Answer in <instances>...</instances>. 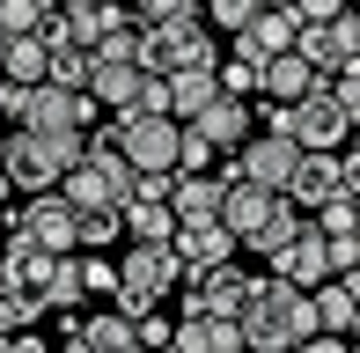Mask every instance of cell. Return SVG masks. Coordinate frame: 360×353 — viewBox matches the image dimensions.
I'll return each mask as SVG.
<instances>
[{
  "label": "cell",
  "mask_w": 360,
  "mask_h": 353,
  "mask_svg": "<svg viewBox=\"0 0 360 353\" xmlns=\"http://www.w3.org/2000/svg\"><path fill=\"white\" fill-rule=\"evenodd\" d=\"M236 331H243V353H294L302 339H316V309H309L302 287L257 272L250 302L236 309Z\"/></svg>",
  "instance_id": "1"
},
{
  "label": "cell",
  "mask_w": 360,
  "mask_h": 353,
  "mask_svg": "<svg viewBox=\"0 0 360 353\" xmlns=\"http://www.w3.org/2000/svg\"><path fill=\"white\" fill-rule=\"evenodd\" d=\"M257 118H265V133H280L294 140V155H338L353 140V118H338V103H331V82H316L302 96V103H257Z\"/></svg>",
  "instance_id": "2"
},
{
  "label": "cell",
  "mask_w": 360,
  "mask_h": 353,
  "mask_svg": "<svg viewBox=\"0 0 360 353\" xmlns=\"http://www.w3.org/2000/svg\"><path fill=\"white\" fill-rule=\"evenodd\" d=\"M176 280H184V265H176V250L169 243H133L118 258V287H110V309L133 324V316H147V309H162V302L176 295Z\"/></svg>",
  "instance_id": "3"
},
{
  "label": "cell",
  "mask_w": 360,
  "mask_h": 353,
  "mask_svg": "<svg viewBox=\"0 0 360 353\" xmlns=\"http://www.w3.org/2000/svg\"><path fill=\"white\" fill-rule=\"evenodd\" d=\"M199 67H221V44H214V30H206L199 15H191V23L140 30V74L176 82V74H199Z\"/></svg>",
  "instance_id": "4"
},
{
  "label": "cell",
  "mask_w": 360,
  "mask_h": 353,
  "mask_svg": "<svg viewBox=\"0 0 360 353\" xmlns=\"http://www.w3.org/2000/svg\"><path fill=\"white\" fill-rule=\"evenodd\" d=\"M133 184H140V176L125 169V155L89 148L67 176H59V199H67V206H110V214H125V206H133Z\"/></svg>",
  "instance_id": "5"
},
{
  "label": "cell",
  "mask_w": 360,
  "mask_h": 353,
  "mask_svg": "<svg viewBox=\"0 0 360 353\" xmlns=\"http://www.w3.org/2000/svg\"><path fill=\"white\" fill-rule=\"evenodd\" d=\"M294 59H302L316 82L360 74V23H353V8L338 15V23H302V30H294Z\"/></svg>",
  "instance_id": "6"
},
{
  "label": "cell",
  "mask_w": 360,
  "mask_h": 353,
  "mask_svg": "<svg viewBox=\"0 0 360 353\" xmlns=\"http://www.w3.org/2000/svg\"><path fill=\"white\" fill-rule=\"evenodd\" d=\"M250 287H257V272H243V265L184 272V280H176V302H184V309L176 316H221V324H236V309L250 302Z\"/></svg>",
  "instance_id": "7"
},
{
  "label": "cell",
  "mask_w": 360,
  "mask_h": 353,
  "mask_svg": "<svg viewBox=\"0 0 360 353\" xmlns=\"http://www.w3.org/2000/svg\"><path fill=\"white\" fill-rule=\"evenodd\" d=\"M338 191H360V155L353 148H338V155H294V176H287L280 199L302 214V206H323V199H338Z\"/></svg>",
  "instance_id": "8"
},
{
  "label": "cell",
  "mask_w": 360,
  "mask_h": 353,
  "mask_svg": "<svg viewBox=\"0 0 360 353\" xmlns=\"http://www.w3.org/2000/svg\"><path fill=\"white\" fill-rule=\"evenodd\" d=\"M8 236H22V243L52 250V258H74V206L59 199V191H37V199H22V206H15Z\"/></svg>",
  "instance_id": "9"
},
{
  "label": "cell",
  "mask_w": 360,
  "mask_h": 353,
  "mask_svg": "<svg viewBox=\"0 0 360 353\" xmlns=\"http://www.w3.org/2000/svg\"><path fill=\"white\" fill-rule=\"evenodd\" d=\"M243 176V184H257V191H272V199H280L287 191V176H294V140H280V133H250L236 148V162H228Z\"/></svg>",
  "instance_id": "10"
},
{
  "label": "cell",
  "mask_w": 360,
  "mask_h": 353,
  "mask_svg": "<svg viewBox=\"0 0 360 353\" xmlns=\"http://www.w3.org/2000/svg\"><path fill=\"white\" fill-rule=\"evenodd\" d=\"M221 176H228V184H221V214H214V221H221L228 236H236V243H250V236L265 229V214H272L280 199H272V191H257V184H243L236 169H221Z\"/></svg>",
  "instance_id": "11"
},
{
  "label": "cell",
  "mask_w": 360,
  "mask_h": 353,
  "mask_svg": "<svg viewBox=\"0 0 360 353\" xmlns=\"http://www.w3.org/2000/svg\"><path fill=\"white\" fill-rule=\"evenodd\" d=\"M191 133H199L214 155H236L243 140L257 133V110H250V103H236V96H214V103H206L199 118H191Z\"/></svg>",
  "instance_id": "12"
},
{
  "label": "cell",
  "mask_w": 360,
  "mask_h": 353,
  "mask_svg": "<svg viewBox=\"0 0 360 353\" xmlns=\"http://www.w3.org/2000/svg\"><path fill=\"white\" fill-rule=\"evenodd\" d=\"M169 250H176V265L184 272H206V265H236V236L221 229V221H184V229L169 236Z\"/></svg>",
  "instance_id": "13"
},
{
  "label": "cell",
  "mask_w": 360,
  "mask_h": 353,
  "mask_svg": "<svg viewBox=\"0 0 360 353\" xmlns=\"http://www.w3.org/2000/svg\"><path fill=\"white\" fill-rule=\"evenodd\" d=\"M265 280H287V287H302V295L323 287V280H331V265H323V236L302 229L287 250H272V272H265Z\"/></svg>",
  "instance_id": "14"
},
{
  "label": "cell",
  "mask_w": 360,
  "mask_h": 353,
  "mask_svg": "<svg viewBox=\"0 0 360 353\" xmlns=\"http://www.w3.org/2000/svg\"><path fill=\"white\" fill-rule=\"evenodd\" d=\"M221 184L228 176H169V191H162V206H169V221L184 229V221H214L221 214Z\"/></svg>",
  "instance_id": "15"
},
{
  "label": "cell",
  "mask_w": 360,
  "mask_h": 353,
  "mask_svg": "<svg viewBox=\"0 0 360 353\" xmlns=\"http://www.w3.org/2000/svg\"><path fill=\"white\" fill-rule=\"evenodd\" d=\"M59 30L81 44V52H96V37H110V30L125 23V8H110V0H59Z\"/></svg>",
  "instance_id": "16"
},
{
  "label": "cell",
  "mask_w": 360,
  "mask_h": 353,
  "mask_svg": "<svg viewBox=\"0 0 360 353\" xmlns=\"http://www.w3.org/2000/svg\"><path fill=\"white\" fill-rule=\"evenodd\" d=\"M169 353H243V331L221 316H176L169 324Z\"/></svg>",
  "instance_id": "17"
},
{
  "label": "cell",
  "mask_w": 360,
  "mask_h": 353,
  "mask_svg": "<svg viewBox=\"0 0 360 353\" xmlns=\"http://www.w3.org/2000/svg\"><path fill=\"white\" fill-rule=\"evenodd\" d=\"M44 272H52V250L22 243V236H8V250H0V287H15V295L37 302L44 295Z\"/></svg>",
  "instance_id": "18"
},
{
  "label": "cell",
  "mask_w": 360,
  "mask_h": 353,
  "mask_svg": "<svg viewBox=\"0 0 360 353\" xmlns=\"http://www.w3.org/2000/svg\"><path fill=\"white\" fill-rule=\"evenodd\" d=\"M360 287H353V272H346V280H323V287H309V309H316V331H323V339H346V331H353V316H360Z\"/></svg>",
  "instance_id": "19"
},
{
  "label": "cell",
  "mask_w": 360,
  "mask_h": 353,
  "mask_svg": "<svg viewBox=\"0 0 360 353\" xmlns=\"http://www.w3.org/2000/svg\"><path fill=\"white\" fill-rule=\"evenodd\" d=\"M309 89H316V74H309L294 52H280V59L257 67V103H280V110H287V103H302Z\"/></svg>",
  "instance_id": "20"
},
{
  "label": "cell",
  "mask_w": 360,
  "mask_h": 353,
  "mask_svg": "<svg viewBox=\"0 0 360 353\" xmlns=\"http://www.w3.org/2000/svg\"><path fill=\"white\" fill-rule=\"evenodd\" d=\"M294 30H302V23H294L287 8H257L250 30H243V44H250L257 59H280V52H294Z\"/></svg>",
  "instance_id": "21"
},
{
  "label": "cell",
  "mask_w": 360,
  "mask_h": 353,
  "mask_svg": "<svg viewBox=\"0 0 360 353\" xmlns=\"http://www.w3.org/2000/svg\"><path fill=\"white\" fill-rule=\"evenodd\" d=\"M162 89H169V118H176V125H191V118H199V110L221 96L214 67H199V74H176V82H162Z\"/></svg>",
  "instance_id": "22"
},
{
  "label": "cell",
  "mask_w": 360,
  "mask_h": 353,
  "mask_svg": "<svg viewBox=\"0 0 360 353\" xmlns=\"http://www.w3.org/2000/svg\"><path fill=\"white\" fill-rule=\"evenodd\" d=\"M0 82L44 89V44H37V37H8V44H0Z\"/></svg>",
  "instance_id": "23"
},
{
  "label": "cell",
  "mask_w": 360,
  "mask_h": 353,
  "mask_svg": "<svg viewBox=\"0 0 360 353\" xmlns=\"http://www.w3.org/2000/svg\"><path fill=\"white\" fill-rule=\"evenodd\" d=\"M118 236H133V243H169V236H176V221H169V206L133 199V206L118 214Z\"/></svg>",
  "instance_id": "24"
},
{
  "label": "cell",
  "mask_w": 360,
  "mask_h": 353,
  "mask_svg": "<svg viewBox=\"0 0 360 353\" xmlns=\"http://www.w3.org/2000/svg\"><path fill=\"white\" fill-rule=\"evenodd\" d=\"M81 346L89 353H133V324L118 309H96V316H81Z\"/></svg>",
  "instance_id": "25"
},
{
  "label": "cell",
  "mask_w": 360,
  "mask_h": 353,
  "mask_svg": "<svg viewBox=\"0 0 360 353\" xmlns=\"http://www.w3.org/2000/svg\"><path fill=\"white\" fill-rule=\"evenodd\" d=\"M52 8L59 0H0V44L8 37H37V30L52 23Z\"/></svg>",
  "instance_id": "26"
},
{
  "label": "cell",
  "mask_w": 360,
  "mask_h": 353,
  "mask_svg": "<svg viewBox=\"0 0 360 353\" xmlns=\"http://www.w3.org/2000/svg\"><path fill=\"white\" fill-rule=\"evenodd\" d=\"M118 243V214L110 206H74V250H110Z\"/></svg>",
  "instance_id": "27"
},
{
  "label": "cell",
  "mask_w": 360,
  "mask_h": 353,
  "mask_svg": "<svg viewBox=\"0 0 360 353\" xmlns=\"http://www.w3.org/2000/svg\"><path fill=\"white\" fill-rule=\"evenodd\" d=\"M316 236L338 243V236H360V191H338V199L316 206Z\"/></svg>",
  "instance_id": "28"
},
{
  "label": "cell",
  "mask_w": 360,
  "mask_h": 353,
  "mask_svg": "<svg viewBox=\"0 0 360 353\" xmlns=\"http://www.w3.org/2000/svg\"><path fill=\"white\" fill-rule=\"evenodd\" d=\"M257 15V0H199V23L214 30V37H243Z\"/></svg>",
  "instance_id": "29"
},
{
  "label": "cell",
  "mask_w": 360,
  "mask_h": 353,
  "mask_svg": "<svg viewBox=\"0 0 360 353\" xmlns=\"http://www.w3.org/2000/svg\"><path fill=\"white\" fill-rule=\"evenodd\" d=\"M302 229H309V221H302V214H294V206L280 199V206H272V214H265V229L250 236V250H265V258H272V250H287V243H294V236H302Z\"/></svg>",
  "instance_id": "30"
},
{
  "label": "cell",
  "mask_w": 360,
  "mask_h": 353,
  "mask_svg": "<svg viewBox=\"0 0 360 353\" xmlns=\"http://www.w3.org/2000/svg\"><path fill=\"white\" fill-rule=\"evenodd\" d=\"M89 59H96V67H140V30H133V15H125L110 37H96Z\"/></svg>",
  "instance_id": "31"
},
{
  "label": "cell",
  "mask_w": 360,
  "mask_h": 353,
  "mask_svg": "<svg viewBox=\"0 0 360 353\" xmlns=\"http://www.w3.org/2000/svg\"><path fill=\"white\" fill-rule=\"evenodd\" d=\"M125 15H133V30H162V23H191L199 0H125Z\"/></svg>",
  "instance_id": "32"
},
{
  "label": "cell",
  "mask_w": 360,
  "mask_h": 353,
  "mask_svg": "<svg viewBox=\"0 0 360 353\" xmlns=\"http://www.w3.org/2000/svg\"><path fill=\"white\" fill-rule=\"evenodd\" d=\"M37 316H44V302H30V295H15V287H0V339L37 331Z\"/></svg>",
  "instance_id": "33"
},
{
  "label": "cell",
  "mask_w": 360,
  "mask_h": 353,
  "mask_svg": "<svg viewBox=\"0 0 360 353\" xmlns=\"http://www.w3.org/2000/svg\"><path fill=\"white\" fill-rule=\"evenodd\" d=\"M133 346H140V353H169V316H162V309L133 316Z\"/></svg>",
  "instance_id": "34"
},
{
  "label": "cell",
  "mask_w": 360,
  "mask_h": 353,
  "mask_svg": "<svg viewBox=\"0 0 360 353\" xmlns=\"http://www.w3.org/2000/svg\"><path fill=\"white\" fill-rule=\"evenodd\" d=\"M287 15H294V23H338L346 0H287Z\"/></svg>",
  "instance_id": "35"
},
{
  "label": "cell",
  "mask_w": 360,
  "mask_h": 353,
  "mask_svg": "<svg viewBox=\"0 0 360 353\" xmlns=\"http://www.w3.org/2000/svg\"><path fill=\"white\" fill-rule=\"evenodd\" d=\"M8 353H52V339H44V331H15Z\"/></svg>",
  "instance_id": "36"
},
{
  "label": "cell",
  "mask_w": 360,
  "mask_h": 353,
  "mask_svg": "<svg viewBox=\"0 0 360 353\" xmlns=\"http://www.w3.org/2000/svg\"><path fill=\"white\" fill-rule=\"evenodd\" d=\"M294 353H353V346H346V339H323V331H316V339H302Z\"/></svg>",
  "instance_id": "37"
},
{
  "label": "cell",
  "mask_w": 360,
  "mask_h": 353,
  "mask_svg": "<svg viewBox=\"0 0 360 353\" xmlns=\"http://www.w3.org/2000/svg\"><path fill=\"white\" fill-rule=\"evenodd\" d=\"M52 353H89V346H81V324H74V339H59Z\"/></svg>",
  "instance_id": "38"
},
{
  "label": "cell",
  "mask_w": 360,
  "mask_h": 353,
  "mask_svg": "<svg viewBox=\"0 0 360 353\" xmlns=\"http://www.w3.org/2000/svg\"><path fill=\"white\" fill-rule=\"evenodd\" d=\"M8 199H15V191H8V176H0V214H8Z\"/></svg>",
  "instance_id": "39"
},
{
  "label": "cell",
  "mask_w": 360,
  "mask_h": 353,
  "mask_svg": "<svg viewBox=\"0 0 360 353\" xmlns=\"http://www.w3.org/2000/svg\"><path fill=\"white\" fill-rule=\"evenodd\" d=\"M257 8H287V0H257Z\"/></svg>",
  "instance_id": "40"
},
{
  "label": "cell",
  "mask_w": 360,
  "mask_h": 353,
  "mask_svg": "<svg viewBox=\"0 0 360 353\" xmlns=\"http://www.w3.org/2000/svg\"><path fill=\"white\" fill-rule=\"evenodd\" d=\"M0 148H8V125H0Z\"/></svg>",
  "instance_id": "41"
},
{
  "label": "cell",
  "mask_w": 360,
  "mask_h": 353,
  "mask_svg": "<svg viewBox=\"0 0 360 353\" xmlns=\"http://www.w3.org/2000/svg\"><path fill=\"white\" fill-rule=\"evenodd\" d=\"M0 250H8V229H0Z\"/></svg>",
  "instance_id": "42"
},
{
  "label": "cell",
  "mask_w": 360,
  "mask_h": 353,
  "mask_svg": "<svg viewBox=\"0 0 360 353\" xmlns=\"http://www.w3.org/2000/svg\"><path fill=\"white\" fill-rule=\"evenodd\" d=\"M110 8H125V0H110Z\"/></svg>",
  "instance_id": "43"
},
{
  "label": "cell",
  "mask_w": 360,
  "mask_h": 353,
  "mask_svg": "<svg viewBox=\"0 0 360 353\" xmlns=\"http://www.w3.org/2000/svg\"><path fill=\"white\" fill-rule=\"evenodd\" d=\"M0 353H8V339H0Z\"/></svg>",
  "instance_id": "44"
}]
</instances>
